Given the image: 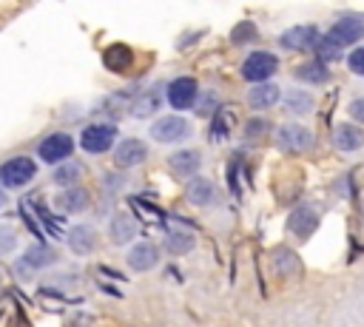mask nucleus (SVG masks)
Returning <instances> with one entry per match:
<instances>
[{"label":"nucleus","mask_w":364,"mask_h":327,"mask_svg":"<svg viewBox=\"0 0 364 327\" xmlns=\"http://www.w3.org/2000/svg\"><path fill=\"white\" fill-rule=\"evenodd\" d=\"M34 176H37V162L31 156H11L0 165V188L3 191L26 188Z\"/></svg>","instance_id":"1"},{"label":"nucleus","mask_w":364,"mask_h":327,"mask_svg":"<svg viewBox=\"0 0 364 327\" xmlns=\"http://www.w3.org/2000/svg\"><path fill=\"white\" fill-rule=\"evenodd\" d=\"M279 71V57L273 51H250L242 63V77L253 85L270 82V77Z\"/></svg>","instance_id":"2"},{"label":"nucleus","mask_w":364,"mask_h":327,"mask_svg":"<svg viewBox=\"0 0 364 327\" xmlns=\"http://www.w3.org/2000/svg\"><path fill=\"white\" fill-rule=\"evenodd\" d=\"M114 142H117V125L108 122H91L80 134V148L85 154H105L114 148Z\"/></svg>","instance_id":"3"},{"label":"nucleus","mask_w":364,"mask_h":327,"mask_svg":"<svg viewBox=\"0 0 364 327\" xmlns=\"http://www.w3.org/2000/svg\"><path fill=\"white\" fill-rule=\"evenodd\" d=\"M276 145L284 154H304V151H310L316 145V136H313L310 128H304L299 122H287V125H282L276 131Z\"/></svg>","instance_id":"4"},{"label":"nucleus","mask_w":364,"mask_h":327,"mask_svg":"<svg viewBox=\"0 0 364 327\" xmlns=\"http://www.w3.org/2000/svg\"><path fill=\"white\" fill-rule=\"evenodd\" d=\"M74 154V136L65 134V131H57V134H48L40 148H37V156L46 162V165H63L68 162Z\"/></svg>","instance_id":"5"},{"label":"nucleus","mask_w":364,"mask_h":327,"mask_svg":"<svg viewBox=\"0 0 364 327\" xmlns=\"http://www.w3.org/2000/svg\"><path fill=\"white\" fill-rule=\"evenodd\" d=\"M165 100L173 111H188L199 100V82L193 77H176L165 85Z\"/></svg>","instance_id":"6"},{"label":"nucleus","mask_w":364,"mask_h":327,"mask_svg":"<svg viewBox=\"0 0 364 327\" xmlns=\"http://www.w3.org/2000/svg\"><path fill=\"white\" fill-rule=\"evenodd\" d=\"M191 134H193L191 122H188L185 117H176V114L159 117V119L151 125V136H154L156 142H165V145H171V142H185Z\"/></svg>","instance_id":"7"},{"label":"nucleus","mask_w":364,"mask_h":327,"mask_svg":"<svg viewBox=\"0 0 364 327\" xmlns=\"http://www.w3.org/2000/svg\"><path fill=\"white\" fill-rule=\"evenodd\" d=\"M318 28L313 23H301V26H290L279 34V45L282 48H290V51H307V48H316L318 43Z\"/></svg>","instance_id":"8"},{"label":"nucleus","mask_w":364,"mask_h":327,"mask_svg":"<svg viewBox=\"0 0 364 327\" xmlns=\"http://www.w3.org/2000/svg\"><path fill=\"white\" fill-rule=\"evenodd\" d=\"M318 227V210L313 205H299L290 210L287 216V230L296 236V239H310Z\"/></svg>","instance_id":"9"},{"label":"nucleus","mask_w":364,"mask_h":327,"mask_svg":"<svg viewBox=\"0 0 364 327\" xmlns=\"http://www.w3.org/2000/svg\"><path fill=\"white\" fill-rule=\"evenodd\" d=\"M145 159H148V145L136 136L119 139L114 148V165H119V168H134V165H142Z\"/></svg>","instance_id":"10"},{"label":"nucleus","mask_w":364,"mask_h":327,"mask_svg":"<svg viewBox=\"0 0 364 327\" xmlns=\"http://www.w3.org/2000/svg\"><path fill=\"white\" fill-rule=\"evenodd\" d=\"M125 262H128L131 270L148 273V270H154L156 262H159V247H156L154 242H136V245H131V250L125 253Z\"/></svg>","instance_id":"11"},{"label":"nucleus","mask_w":364,"mask_h":327,"mask_svg":"<svg viewBox=\"0 0 364 327\" xmlns=\"http://www.w3.org/2000/svg\"><path fill=\"white\" fill-rule=\"evenodd\" d=\"M168 168H171V173H173V176H179V179H193V176H196V171L202 168L199 151H193V148L173 151V154L168 156Z\"/></svg>","instance_id":"12"},{"label":"nucleus","mask_w":364,"mask_h":327,"mask_svg":"<svg viewBox=\"0 0 364 327\" xmlns=\"http://www.w3.org/2000/svg\"><path fill=\"white\" fill-rule=\"evenodd\" d=\"M333 145L344 154H353L358 148H364V128L355 122H338L333 128Z\"/></svg>","instance_id":"13"},{"label":"nucleus","mask_w":364,"mask_h":327,"mask_svg":"<svg viewBox=\"0 0 364 327\" xmlns=\"http://www.w3.org/2000/svg\"><path fill=\"white\" fill-rule=\"evenodd\" d=\"M162 102H165L162 88H156V85H154V88H145V91H139V94L134 97V102H131V117H136V119L154 117V114H159Z\"/></svg>","instance_id":"14"},{"label":"nucleus","mask_w":364,"mask_h":327,"mask_svg":"<svg viewBox=\"0 0 364 327\" xmlns=\"http://www.w3.org/2000/svg\"><path fill=\"white\" fill-rule=\"evenodd\" d=\"M327 37H333L341 48H344V45H353V43H358V40L364 37V23H361L358 17H341V20H336V23L330 26Z\"/></svg>","instance_id":"15"},{"label":"nucleus","mask_w":364,"mask_h":327,"mask_svg":"<svg viewBox=\"0 0 364 327\" xmlns=\"http://www.w3.org/2000/svg\"><path fill=\"white\" fill-rule=\"evenodd\" d=\"M65 242H68V247L77 253V256H88V253H94L97 250V230L91 227V225H74L68 233H65Z\"/></svg>","instance_id":"16"},{"label":"nucleus","mask_w":364,"mask_h":327,"mask_svg":"<svg viewBox=\"0 0 364 327\" xmlns=\"http://www.w3.org/2000/svg\"><path fill=\"white\" fill-rule=\"evenodd\" d=\"M185 199L196 208H208L216 202V185L205 176H193L188 185H185Z\"/></svg>","instance_id":"17"},{"label":"nucleus","mask_w":364,"mask_h":327,"mask_svg":"<svg viewBox=\"0 0 364 327\" xmlns=\"http://www.w3.org/2000/svg\"><path fill=\"white\" fill-rule=\"evenodd\" d=\"M139 227H142V225H139L131 213H114L111 222H108V236H111L114 245H128V242L136 236Z\"/></svg>","instance_id":"18"},{"label":"nucleus","mask_w":364,"mask_h":327,"mask_svg":"<svg viewBox=\"0 0 364 327\" xmlns=\"http://www.w3.org/2000/svg\"><path fill=\"white\" fill-rule=\"evenodd\" d=\"M282 100V88L276 82H259L247 91V105L253 111H267Z\"/></svg>","instance_id":"19"},{"label":"nucleus","mask_w":364,"mask_h":327,"mask_svg":"<svg viewBox=\"0 0 364 327\" xmlns=\"http://www.w3.org/2000/svg\"><path fill=\"white\" fill-rule=\"evenodd\" d=\"M88 205H91V193H88L85 188H80V185L63 188V193L57 196V208H60L63 213H82Z\"/></svg>","instance_id":"20"},{"label":"nucleus","mask_w":364,"mask_h":327,"mask_svg":"<svg viewBox=\"0 0 364 327\" xmlns=\"http://www.w3.org/2000/svg\"><path fill=\"white\" fill-rule=\"evenodd\" d=\"M20 262H26L31 270H43V267H48V264L57 262V250L51 245H46V242H34V245H28L23 250V259Z\"/></svg>","instance_id":"21"},{"label":"nucleus","mask_w":364,"mask_h":327,"mask_svg":"<svg viewBox=\"0 0 364 327\" xmlns=\"http://www.w3.org/2000/svg\"><path fill=\"white\" fill-rule=\"evenodd\" d=\"M102 63H105L108 71L122 74V71L131 68V63H134V51H131L125 43H114V45H108V48L102 51Z\"/></svg>","instance_id":"22"},{"label":"nucleus","mask_w":364,"mask_h":327,"mask_svg":"<svg viewBox=\"0 0 364 327\" xmlns=\"http://www.w3.org/2000/svg\"><path fill=\"white\" fill-rule=\"evenodd\" d=\"M193 247H196V236H193L191 230L171 227V230L165 233V250H168L171 256H185V253H191Z\"/></svg>","instance_id":"23"},{"label":"nucleus","mask_w":364,"mask_h":327,"mask_svg":"<svg viewBox=\"0 0 364 327\" xmlns=\"http://www.w3.org/2000/svg\"><path fill=\"white\" fill-rule=\"evenodd\" d=\"M293 77L301 80V82H307V85H321V82L330 80V68L324 63H318V60H310V63H301L293 71Z\"/></svg>","instance_id":"24"},{"label":"nucleus","mask_w":364,"mask_h":327,"mask_svg":"<svg viewBox=\"0 0 364 327\" xmlns=\"http://www.w3.org/2000/svg\"><path fill=\"white\" fill-rule=\"evenodd\" d=\"M131 208H134V213H136V222L142 225V222H148V225H156V227H165V213L156 208V205H151V202H145V199H131Z\"/></svg>","instance_id":"25"},{"label":"nucleus","mask_w":364,"mask_h":327,"mask_svg":"<svg viewBox=\"0 0 364 327\" xmlns=\"http://www.w3.org/2000/svg\"><path fill=\"white\" fill-rule=\"evenodd\" d=\"M80 176H82V165H80V162H74V159H68V162H63V165H57V168H54L51 182H54V185H60V188H74V185L80 182Z\"/></svg>","instance_id":"26"},{"label":"nucleus","mask_w":364,"mask_h":327,"mask_svg":"<svg viewBox=\"0 0 364 327\" xmlns=\"http://www.w3.org/2000/svg\"><path fill=\"white\" fill-rule=\"evenodd\" d=\"M273 267H276V273H279V276H293V273H299V270H301V264H299L296 253H293V250H287V247H279V250L273 253Z\"/></svg>","instance_id":"27"},{"label":"nucleus","mask_w":364,"mask_h":327,"mask_svg":"<svg viewBox=\"0 0 364 327\" xmlns=\"http://www.w3.org/2000/svg\"><path fill=\"white\" fill-rule=\"evenodd\" d=\"M284 108L290 111V114H307L310 108H313V97L307 94V91H287L284 94Z\"/></svg>","instance_id":"28"},{"label":"nucleus","mask_w":364,"mask_h":327,"mask_svg":"<svg viewBox=\"0 0 364 327\" xmlns=\"http://www.w3.org/2000/svg\"><path fill=\"white\" fill-rule=\"evenodd\" d=\"M316 54H318V63H333V60H338L341 57V45L333 40V37H318V43H316V48H313Z\"/></svg>","instance_id":"29"},{"label":"nucleus","mask_w":364,"mask_h":327,"mask_svg":"<svg viewBox=\"0 0 364 327\" xmlns=\"http://www.w3.org/2000/svg\"><path fill=\"white\" fill-rule=\"evenodd\" d=\"M259 37V28H256V23H250V20H242L233 31H230V43L233 45H245V43H253Z\"/></svg>","instance_id":"30"},{"label":"nucleus","mask_w":364,"mask_h":327,"mask_svg":"<svg viewBox=\"0 0 364 327\" xmlns=\"http://www.w3.org/2000/svg\"><path fill=\"white\" fill-rule=\"evenodd\" d=\"M228 131H230V119H228V114H225V111L213 114V119H210V139L219 142V139L228 136Z\"/></svg>","instance_id":"31"},{"label":"nucleus","mask_w":364,"mask_h":327,"mask_svg":"<svg viewBox=\"0 0 364 327\" xmlns=\"http://www.w3.org/2000/svg\"><path fill=\"white\" fill-rule=\"evenodd\" d=\"M11 250H17V233L6 225H0V256H9Z\"/></svg>","instance_id":"32"},{"label":"nucleus","mask_w":364,"mask_h":327,"mask_svg":"<svg viewBox=\"0 0 364 327\" xmlns=\"http://www.w3.org/2000/svg\"><path fill=\"white\" fill-rule=\"evenodd\" d=\"M267 131H270V122H267V119H259V117L245 125V136H247V139H259V136H264Z\"/></svg>","instance_id":"33"},{"label":"nucleus","mask_w":364,"mask_h":327,"mask_svg":"<svg viewBox=\"0 0 364 327\" xmlns=\"http://www.w3.org/2000/svg\"><path fill=\"white\" fill-rule=\"evenodd\" d=\"M347 68H350L355 77H364V45L353 48V54L347 57Z\"/></svg>","instance_id":"34"},{"label":"nucleus","mask_w":364,"mask_h":327,"mask_svg":"<svg viewBox=\"0 0 364 327\" xmlns=\"http://www.w3.org/2000/svg\"><path fill=\"white\" fill-rule=\"evenodd\" d=\"M350 122H355V125H364V97H358V100H353L350 102Z\"/></svg>","instance_id":"35"},{"label":"nucleus","mask_w":364,"mask_h":327,"mask_svg":"<svg viewBox=\"0 0 364 327\" xmlns=\"http://www.w3.org/2000/svg\"><path fill=\"white\" fill-rule=\"evenodd\" d=\"M14 273H17V279H23V282H28V279L34 276V270H31L26 262H17V264H14Z\"/></svg>","instance_id":"36"},{"label":"nucleus","mask_w":364,"mask_h":327,"mask_svg":"<svg viewBox=\"0 0 364 327\" xmlns=\"http://www.w3.org/2000/svg\"><path fill=\"white\" fill-rule=\"evenodd\" d=\"M3 205H6V191L0 188V208H3Z\"/></svg>","instance_id":"37"}]
</instances>
